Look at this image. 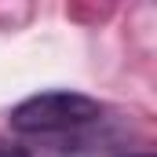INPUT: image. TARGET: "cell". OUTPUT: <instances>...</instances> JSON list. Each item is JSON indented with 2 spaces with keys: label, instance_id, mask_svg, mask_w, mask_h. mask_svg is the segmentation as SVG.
Masks as SVG:
<instances>
[{
  "label": "cell",
  "instance_id": "7a4b0ae2",
  "mask_svg": "<svg viewBox=\"0 0 157 157\" xmlns=\"http://www.w3.org/2000/svg\"><path fill=\"white\" fill-rule=\"evenodd\" d=\"M0 157H26L18 146H0Z\"/></svg>",
  "mask_w": 157,
  "mask_h": 157
},
{
  "label": "cell",
  "instance_id": "3957f363",
  "mask_svg": "<svg viewBox=\"0 0 157 157\" xmlns=\"http://www.w3.org/2000/svg\"><path fill=\"white\" fill-rule=\"evenodd\" d=\"M143 157H150V154H143Z\"/></svg>",
  "mask_w": 157,
  "mask_h": 157
},
{
  "label": "cell",
  "instance_id": "6da1fadb",
  "mask_svg": "<svg viewBox=\"0 0 157 157\" xmlns=\"http://www.w3.org/2000/svg\"><path fill=\"white\" fill-rule=\"evenodd\" d=\"M102 117V102L84 91H40L11 110V128L18 135H59Z\"/></svg>",
  "mask_w": 157,
  "mask_h": 157
}]
</instances>
